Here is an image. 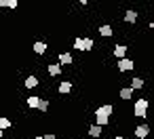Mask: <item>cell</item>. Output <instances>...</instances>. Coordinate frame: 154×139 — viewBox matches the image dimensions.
<instances>
[{"instance_id": "cell-9", "label": "cell", "mask_w": 154, "mask_h": 139, "mask_svg": "<svg viewBox=\"0 0 154 139\" xmlns=\"http://www.w3.org/2000/svg\"><path fill=\"white\" fill-rule=\"evenodd\" d=\"M23 84H26V89H34V86H38V78H36L34 74H30V76L23 80Z\"/></svg>"}, {"instance_id": "cell-5", "label": "cell", "mask_w": 154, "mask_h": 139, "mask_svg": "<svg viewBox=\"0 0 154 139\" xmlns=\"http://www.w3.org/2000/svg\"><path fill=\"white\" fill-rule=\"evenodd\" d=\"M150 135V126L148 124H139V126H135V137L137 139H146Z\"/></svg>"}, {"instance_id": "cell-13", "label": "cell", "mask_w": 154, "mask_h": 139, "mask_svg": "<svg viewBox=\"0 0 154 139\" xmlns=\"http://www.w3.org/2000/svg\"><path fill=\"white\" fill-rule=\"evenodd\" d=\"M47 72H49V76H57V74L61 72V65H59V63H49Z\"/></svg>"}, {"instance_id": "cell-14", "label": "cell", "mask_w": 154, "mask_h": 139, "mask_svg": "<svg viewBox=\"0 0 154 139\" xmlns=\"http://www.w3.org/2000/svg\"><path fill=\"white\" fill-rule=\"evenodd\" d=\"M99 34H101L103 38H110V36L114 34V30H112V26H101V28H99Z\"/></svg>"}, {"instance_id": "cell-3", "label": "cell", "mask_w": 154, "mask_h": 139, "mask_svg": "<svg viewBox=\"0 0 154 139\" xmlns=\"http://www.w3.org/2000/svg\"><path fill=\"white\" fill-rule=\"evenodd\" d=\"M93 47H95V42L91 38H76L74 40V49L76 51H91Z\"/></svg>"}, {"instance_id": "cell-24", "label": "cell", "mask_w": 154, "mask_h": 139, "mask_svg": "<svg viewBox=\"0 0 154 139\" xmlns=\"http://www.w3.org/2000/svg\"><path fill=\"white\" fill-rule=\"evenodd\" d=\"M32 139H42V137H32Z\"/></svg>"}, {"instance_id": "cell-8", "label": "cell", "mask_w": 154, "mask_h": 139, "mask_svg": "<svg viewBox=\"0 0 154 139\" xmlns=\"http://www.w3.org/2000/svg\"><path fill=\"white\" fill-rule=\"evenodd\" d=\"M74 63V57L70 53H59V65H70Z\"/></svg>"}, {"instance_id": "cell-11", "label": "cell", "mask_w": 154, "mask_h": 139, "mask_svg": "<svg viewBox=\"0 0 154 139\" xmlns=\"http://www.w3.org/2000/svg\"><path fill=\"white\" fill-rule=\"evenodd\" d=\"M118 95H120V99H122V101H127V99H131V97H133V91H131V86H122Z\"/></svg>"}, {"instance_id": "cell-15", "label": "cell", "mask_w": 154, "mask_h": 139, "mask_svg": "<svg viewBox=\"0 0 154 139\" xmlns=\"http://www.w3.org/2000/svg\"><path fill=\"white\" fill-rule=\"evenodd\" d=\"M125 21H127V23H135V21H137V13H135V11H127V13H125Z\"/></svg>"}, {"instance_id": "cell-1", "label": "cell", "mask_w": 154, "mask_h": 139, "mask_svg": "<svg viewBox=\"0 0 154 139\" xmlns=\"http://www.w3.org/2000/svg\"><path fill=\"white\" fill-rule=\"evenodd\" d=\"M110 114H114V105H112V103H106V105L97 107V110H95V124H97V126L108 124V122H110Z\"/></svg>"}, {"instance_id": "cell-22", "label": "cell", "mask_w": 154, "mask_h": 139, "mask_svg": "<svg viewBox=\"0 0 154 139\" xmlns=\"http://www.w3.org/2000/svg\"><path fill=\"white\" fill-rule=\"evenodd\" d=\"M114 139H125V137H122V135H116V137H114Z\"/></svg>"}, {"instance_id": "cell-25", "label": "cell", "mask_w": 154, "mask_h": 139, "mask_svg": "<svg viewBox=\"0 0 154 139\" xmlns=\"http://www.w3.org/2000/svg\"><path fill=\"white\" fill-rule=\"evenodd\" d=\"M2 139H7V137H2Z\"/></svg>"}, {"instance_id": "cell-10", "label": "cell", "mask_w": 154, "mask_h": 139, "mask_svg": "<svg viewBox=\"0 0 154 139\" xmlns=\"http://www.w3.org/2000/svg\"><path fill=\"white\" fill-rule=\"evenodd\" d=\"M70 91H72V82H70V80H61V82H59V93H61V95H68Z\"/></svg>"}, {"instance_id": "cell-4", "label": "cell", "mask_w": 154, "mask_h": 139, "mask_svg": "<svg viewBox=\"0 0 154 139\" xmlns=\"http://www.w3.org/2000/svg\"><path fill=\"white\" fill-rule=\"evenodd\" d=\"M116 65H118V72H129V70H133V68H135L133 59H127V57H125V59H118V63H116Z\"/></svg>"}, {"instance_id": "cell-19", "label": "cell", "mask_w": 154, "mask_h": 139, "mask_svg": "<svg viewBox=\"0 0 154 139\" xmlns=\"http://www.w3.org/2000/svg\"><path fill=\"white\" fill-rule=\"evenodd\" d=\"M141 86H143V80H141V78H133V80H131V91L141 89Z\"/></svg>"}, {"instance_id": "cell-18", "label": "cell", "mask_w": 154, "mask_h": 139, "mask_svg": "<svg viewBox=\"0 0 154 139\" xmlns=\"http://www.w3.org/2000/svg\"><path fill=\"white\" fill-rule=\"evenodd\" d=\"M5 128H11V120L7 116H0V131H5Z\"/></svg>"}, {"instance_id": "cell-2", "label": "cell", "mask_w": 154, "mask_h": 139, "mask_svg": "<svg viewBox=\"0 0 154 139\" xmlns=\"http://www.w3.org/2000/svg\"><path fill=\"white\" fill-rule=\"evenodd\" d=\"M148 107H150V101H148L146 97H139V99H135L133 114H135V116H139V118H146V114H148Z\"/></svg>"}, {"instance_id": "cell-6", "label": "cell", "mask_w": 154, "mask_h": 139, "mask_svg": "<svg viewBox=\"0 0 154 139\" xmlns=\"http://www.w3.org/2000/svg\"><path fill=\"white\" fill-rule=\"evenodd\" d=\"M32 49H34V53H36V55H45L49 47H47V42H42V40H38V42H34V47H32Z\"/></svg>"}, {"instance_id": "cell-17", "label": "cell", "mask_w": 154, "mask_h": 139, "mask_svg": "<svg viewBox=\"0 0 154 139\" xmlns=\"http://www.w3.org/2000/svg\"><path fill=\"white\" fill-rule=\"evenodd\" d=\"M0 7H5V9H17V0H0Z\"/></svg>"}, {"instance_id": "cell-20", "label": "cell", "mask_w": 154, "mask_h": 139, "mask_svg": "<svg viewBox=\"0 0 154 139\" xmlns=\"http://www.w3.org/2000/svg\"><path fill=\"white\" fill-rule=\"evenodd\" d=\"M38 110H40V112H47V110H49V101H47V99H40V105H38Z\"/></svg>"}, {"instance_id": "cell-21", "label": "cell", "mask_w": 154, "mask_h": 139, "mask_svg": "<svg viewBox=\"0 0 154 139\" xmlns=\"http://www.w3.org/2000/svg\"><path fill=\"white\" fill-rule=\"evenodd\" d=\"M42 139H57L53 133H47V135H42Z\"/></svg>"}, {"instance_id": "cell-7", "label": "cell", "mask_w": 154, "mask_h": 139, "mask_svg": "<svg viewBox=\"0 0 154 139\" xmlns=\"http://www.w3.org/2000/svg\"><path fill=\"white\" fill-rule=\"evenodd\" d=\"M112 55H114L116 59H125V55H127V47H125V44H116Z\"/></svg>"}, {"instance_id": "cell-12", "label": "cell", "mask_w": 154, "mask_h": 139, "mask_svg": "<svg viewBox=\"0 0 154 139\" xmlns=\"http://www.w3.org/2000/svg\"><path fill=\"white\" fill-rule=\"evenodd\" d=\"M38 105H40V97H38V95L28 97V107H30V110H38Z\"/></svg>"}, {"instance_id": "cell-16", "label": "cell", "mask_w": 154, "mask_h": 139, "mask_svg": "<svg viewBox=\"0 0 154 139\" xmlns=\"http://www.w3.org/2000/svg\"><path fill=\"white\" fill-rule=\"evenodd\" d=\"M89 135H91V137H101V126L91 124V126H89Z\"/></svg>"}, {"instance_id": "cell-23", "label": "cell", "mask_w": 154, "mask_h": 139, "mask_svg": "<svg viewBox=\"0 0 154 139\" xmlns=\"http://www.w3.org/2000/svg\"><path fill=\"white\" fill-rule=\"evenodd\" d=\"M2 137H5V135H2V131H0V139H2Z\"/></svg>"}]
</instances>
